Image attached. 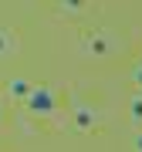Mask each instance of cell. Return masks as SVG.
Instances as JSON below:
<instances>
[{
	"label": "cell",
	"mask_w": 142,
	"mask_h": 152,
	"mask_svg": "<svg viewBox=\"0 0 142 152\" xmlns=\"http://www.w3.org/2000/svg\"><path fill=\"white\" fill-rule=\"evenodd\" d=\"M24 105H27L31 112L37 115H51L54 112V91H51L48 85H34L27 95H24Z\"/></svg>",
	"instance_id": "cell-1"
},
{
	"label": "cell",
	"mask_w": 142,
	"mask_h": 152,
	"mask_svg": "<svg viewBox=\"0 0 142 152\" xmlns=\"http://www.w3.org/2000/svg\"><path fill=\"white\" fill-rule=\"evenodd\" d=\"M10 48H14V37H10L7 31H0V54H7Z\"/></svg>",
	"instance_id": "cell-7"
},
{
	"label": "cell",
	"mask_w": 142,
	"mask_h": 152,
	"mask_svg": "<svg viewBox=\"0 0 142 152\" xmlns=\"http://www.w3.org/2000/svg\"><path fill=\"white\" fill-rule=\"evenodd\" d=\"M129 115H132V122L142 125V95H132V102H129Z\"/></svg>",
	"instance_id": "cell-4"
},
{
	"label": "cell",
	"mask_w": 142,
	"mask_h": 152,
	"mask_svg": "<svg viewBox=\"0 0 142 152\" xmlns=\"http://www.w3.org/2000/svg\"><path fill=\"white\" fill-rule=\"evenodd\" d=\"M61 7H64L68 14H81L85 7H88V0H61Z\"/></svg>",
	"instance_id": "cell-5"
},
{
	"label": "cell",
	"mask_w": 142,
	"mask_h": 152,
	"mask_svg": "<svg viewBox=\"0 0 142 152\" xmlns=\"http://www.w3.org/2000/svg\"><path fill=\"white\" fill-rule=\"evenodd\" d=\"M91 118H95V115L88 112L85 105H78V108H75V125H78V129H88V125H91Z\"/></svg>",
	"instance_id": "cell-3"
},
{
	"label": "cell",
	"mask_w": 142,
	"mask_h": 152,
	"mask_svg": "<svg viewBox=\"0 0 142 152\" xmlns=\"http://www.w3.org/2000/svg\"><path fill=\"white\" fill-rule=\"evenodd\" d=\"M88 48H91V54H108L112 41L105 37V34H95V37H88Z\"/></svg>",
	"instance_id": "cell-2"
},
{
	"label": "cell",
	"mask_w": 142,
	"mask_h": 152,
	"mask_svg": "<svg viewBox=\"0 0 142 152\" xmlns=\"http://www.w3.org/2000/svg\"><path fill=\"white\" fill-rule=\"evenodd\" d=\"M27 91H31V85H27V81H10V95H17V98H24Z\"/></svg>",
	"instance_id": "cell-6"
},
{
	"label": "cell",
	"mask_w": 142,
	"mask_h": 152,
	"mask_svg": "<svg viewBox=\"0 0 142 152\" xmlns=\"http://www.w3.org/2000/svg\"><path fill=\"white\" fill-rule=\"evenodd\" d=\"M132 149H135V152H142V132H135V139H132Z\"/></svg>",
	"instance_id": "cell-9"
},
{
	"label": "cell",
	"mask_w": 142,
	"mask_h": 152,
	"mask_svg": "<svg viewBox=\"0 0 142 152\" xmlns=\"http://www.w3.org/2000/svg\"><path fill=\"white\" fill-rule=\"evenodd\" d=\"M132 81H135V85L142 88V61H139V64H135V71H132Z\"/></svg>",
	"instance_id": "cell-8"
}]
</instances>
